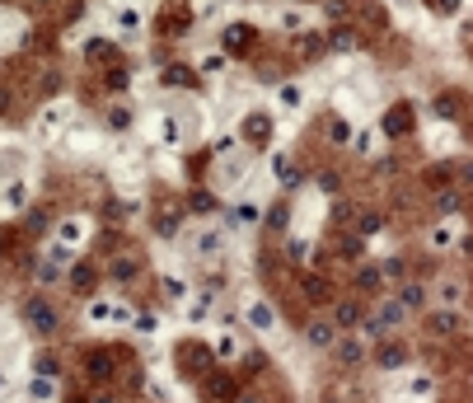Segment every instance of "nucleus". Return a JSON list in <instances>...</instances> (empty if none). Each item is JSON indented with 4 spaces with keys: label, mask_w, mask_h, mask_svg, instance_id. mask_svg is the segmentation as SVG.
Wrapping results in <instances>:
<instances>
[{
    "label": "nucleus",
    "mask_w": 473,
    "mask_h": 403,
    "mask_svg": "<svg viewBox=\"0 0 473 403\" xmlns=\"http://www.w3.org/2000/svg\"><path fill=\"white\" fill-rule=\"evenodd\" d=\"M454 230H450V225H436V230H431V249H436V253H446V249H454Z\"/></svg>",
    "instance_id": "31"
},
{
    "label": "nucleus",
    "mask_w": 473,
    "mask_h": 403,
    "mask_svg": "<svg viewBox=\"0 0 473 403\" xmlns=\"http://www.w3.org/2000/svg\"><path fill=\"white\" fill-rule=\"evenodd\" d=\"M305 343H310L314 352H328L333 343H338V323L328 319V314H323V319H314L310 328H305Z\"/></svg>",
    "instance_id": "6"
},
{
    "label": "nucleus",
    "mask_w": 473,
    "mask_h": 403,
    "mask_svg": "<svg viewBox=\"0 0 473 403\" xmlns=\"http://www.w3.org/2000/svg\"><path fill=\"white\" fill-rule=\"evenodd\" d=\"M323 10H328V19H333V24H347V19H351V14H347V10H351V0H328Z\"/></svg>",
    "instance_id": "39"
},
{
    "label": "nucleus",
    "mask_w": 473,
    "mask_h": 403,
    "mask_svg": "<svg viewBox=\"0 0 473 403\" xmlns=\"http://www.w3.org/2000/svg\"><path fill=\"white\" fill-rule=\"evenodd\" d=\"M52 281H61V268H56V258L38 268V286H52Z\"/></svg>",
    "instance_id": "43"
},
{
    "label": "nucleus",
    "mask_w": 473,
    "mask_h": 403,
    "mask_svg": "<svg viewBox=\"0 0 473 403\" xmlns=\"http://www.w3.org/2000/svg\"><path fill=\"white\" fill-rule=\"evenodd\" d=\"M164 291H169V296H187V286L178 281V277H169V281H164Z\"/></svg>",
    "instance_id": "54"
},
{
    "label": "nucleus",
    "mask_w": 473,
    "mask_h": 403,
    "mask_svg": "<svg viewBox=\"0 0 473 403\" xmlns=\"http://www.w3.org/2000/svg\"><path fill=\"white\" fill-rule=\"evenodd\" d=\"M431 389H436V380H431V376H417V380H413V394H417V399H426Z\"/></svg>",
    "instance_id": "51"
},
{
    "label": "nucleus",
    "mask_w": 473,
    "mask_h": 403,
    "mask_svg": "<svg viewBox=\"0 0 473 403\" xmlns=\"http://www.w3.org/2000/svg\"><path fill=\"white\" fill-rule=\"evenodd\" d=\"M413 132V108L408 104H394L384 113V136H408Z\"/></svg>",
    "instance_id": "10"
},
{
    "label": "nucleus",
    "mask_w": 473,
    "mask_h": 403,
    "mask_svg": "<svg viewBox=\"0 0 473 403\" xmlns=\"http://www.w3.org/2000/svg\"><path fill=\"white\" fill-rule=\"evenodd\" d=\"M108 127H113V132H127V127H132V108H108Z\"/></svg>",
    "instance_id": "34"
},
{
    "label": "nucleus",
    "mask_w": 473,
    "mask_h": 403,
    "mask_svg": "<svg viewBox=\"0 0 473 403\" xmlns=\"http://www.w3.org/2000/svg\"><path fill=\"white\" fill-rule=\"evenodd\" d=\"M263 225L267 230H281V225H286V207H272V211L263 216Z\"/></svg>",
    "instance_id": "46"
},
{
    "label": "nucleus",
    "mask_w": 473,
    "mask_h": 403,
    "mask_svg": "<svg viewBox=\"0 0 473 403\" xmlns=\"http://www.w3.org/2000/svg\"><path fill=\"white\" fill-rule=\"evenodd\" d=\"M159 328V314H136V333H155Z\"/></svg>",
    "instance_id": "50"
},
{
    "label": "nucleus",
    "mask_w": 473,
    "mask_h": 403,
    "mask_svg": "<svg viewBox=\"0 0 473 403\" xmlns=\"http://www.w3.org/2000/svg\"><path fill=\"white\" fill-rule=\"evenodd\" d=\"M211 352H216L220 361H235V356H239V338H235V333H220V338H216V347H211Z\"/></svg>",
    "instance_id": "30"
},
{
    "label": "nucleus",
    "mask_w": 473,
    "mask_h": 403,
    "mask_svg": "<svg viewBox=\"0 0 473 403\" xmlns=\"http://www.w3.org/2000/svg\"><path fill=\"white\" fill-rule=\"evenodd\" d=\"M66 281H71V291H76V296H89V291L99 286V272L89 268V263H76V268L66 272Z\"/></svg>",
    "instance_id": "12"
},
{
    "label": "nucleus",
    "mask_w": 473,
    "mask_h": 403,
    "mask_svg": "<svg viewBox=\"0 0 473 403\" xmlns=\"http://www.w3.org/2000/svg\"><path fill=\"white\" fill-rule=\"evenodd\" d=\"M459 183L473 188V160H459Z\"/></svg>",
    "instance_id": "52"
},
{
    "label": "nucleus",
    "mask_w": 473,
    "mask_h": 403,
    "mask_svg": "<svg viewBox=\"0 0 473 403\" xmlns=\"http://www.w3.org/2000/svg\"><path fill=\"white\" fill-rule=\"evenodd\" d=\"M272 169H277V179H281L286 188H295V183H300V174H295V164H290L286 155H277V164H272Z\"/></svg>",
    "instance_id": "35"
},
{
    "label": "nucleus",
    "mask_w": 473,
    "mask_h": 403,
    "mask_svg": "<svg viewBox=\"0 0 473 403\" xmlns=\"http://www.w3.org/2000/svg\"><path fill=\"white\" fill-rule=\"evenodd\" d=\"M413 356H408V343H384V347L375 352V366L380 371H403Z\"/></svg>",
    "instance_id": "8"
},
{
    "label": "nucleus",
    "mask_w": 473,
    "mask_h": 403,
    "mask_svg": "<svg viewBox=\"0 0 473 403\" xmlns=\"http://www.w3.org/2000/svg\"><path fill=\"white\" fill-rule=\"evenodd\" d=\"M28 394H33L38 403L56 399V380H52V376H38V371H33V380H28Z\"/></svg>",
    "instance_id": "23"
},
{
    "label": "nucleus",
    "mask_w": 473,
    "mask_h": 403,
    "mask_svg": "<svg viewBox=\"0 0 473 403\" xmlns=\"http://www.w3.org/2000/svg\"><path fill=\"white\" fill-rule=\"evenodd\" d=\"M235 403H263L258 394H235Z\"/></svg>",
    "instance_id": "55"
},
{
    "label": "nucleus",
    "mask_w": 473,
    "mask_h": 403,
    "mask_svg": "<svg viewBox=\"0 0 473 403\" xmlns=\"http://www.w3.org/2000/svg\"><path fill=\"white\" fill-rule=\"evenodd\" d=\"M459 207H464L459 188H441V192H436V211H441V216H454Z\"/></svg>",
    "instance_id": "25"
},
{
    "label": "nucleus",
    "mask_w": 473,
    "mask_h": 403,
    "mask_svg": "<svg viewBox=\"0 0 473 403\" xmlns=\"http://www.w3.org/2000/svg\"><path fill=\"white\" fill-rule=\"evenodd\" d=\"M436 113H441V117H454V113H459V99L441 94V99H436Z\"/></svg>",
    "instance_id": "48"
},
{
    "label": "nucleus",
    "mask_w": 473,
    "mask_h": 403,
    "mask_svg": "<svg viewBox=\"0 0 473 403\" xmlns=\"http://www.w3.org/2000/svg\"><path fill=\"white\" fill-rule=\"evenodd\" d=\"M5 394H10V380H5V376H0V399H5Z\"/></svg>",
    "instance_id": "56"
},
{
    "label": "nucleus",
    "mask_w": 473,
    "mask_h": 403,
    "mask_svg": "<svg viewBox=\"0 0 473 403\" xmlns=\"http://www.w3.org/2000/svg\"><path fill=\"white\" fill-rule=\"evenodd\" d=\"M127 211H132V207H122V202H117V207L108 202V207H104V216H108V220H122V216H127Z\"/></svg>",
    "instance_id": "53"
},
{
    "label": "nucleus",
    "mask_w": 473,
    "mask_h": 403,
    "mask_svg": "<svg viewBox=\"0 0 473 403\" xmlns=\"http://www.w3.org/2000/svg\"><path fill=\"white\" fill-rule=\"evenodd\" d=\"M380 281H384V277H380V268H356V286H361V291H380Z\"/></svg>",
    "instance_id": "32"
},
{
    "label": "nucleus",
    "mask_w": 473,
    "mask_h": 403,
    "mask_svg": "<svg viewBox=\"0 0 473 403\" xmlns=\"http://www.w3.org/2000/svg\"><path fill=\"white\" fill-rule=\"evenodd\" d=\"M441 300H446V310H459V305H464V281L446 277V281H441Z\"/></svg>",
    "instance_id": "24"
},
{
    "label": "nucleus",
    "mask_w": 473,
    "mask_h": 403,
    "mask_svg": "<svg viewBox=\"0 0 473 403\" xmlns=\"http://www.w3.org/2000/svg\"><path fill=\"white\" fill-rule=\"evenodd\" d=\"M380 225H384V216H380V211H366L361 220H356V235H361V240H366V235H380Z\"/></svg>",
    "instance_id": "33"
},
{
    "label": "nucleus",
    "mask_w": 473,
    "mask_h": 403,
    "mask_svg": "<svg viewBox=\"0 0 473 403\" xmlns=\"http://www.w3.org/2000/svg\"><path fill=\"white\" fill-rule=\"evenodd\" d=\"M328 319L338 323V333H347V328H356V323L366 319V305H361L356 296H347V300H338V305H333V314H328Z\"/></svg>",
    "instance_id": "4"
},
{
    "label": "nucleus",
    "mask_w": 473,
    "mask_h": 403,
    "mask_svg": "<svg viewBox=\"0 0 473 403\" xmlns=\"http://www.w3.org/2000/svg\"><path fill=\"white\" fill-rule=\"evenodd\" d=\"M117 28H122V33H136V28H141V10H132V5L117 10Z\"/></svg>",
    "instance_id": "37"
},
{
    "label": "nucleus",
    "mask_w": 473,
    "mask_h": 403,
    "mask_svg": "<svg viewBox=\"0 0 473 403\" xmlns=\"http://www.w3.org/2000/svg\"><path fill=\"white\" fill-rule=\"evenodd\" d=\"M403 319H408V310H403L398 300H384V305H380V323H384V328H398Z\"/></svg>",
    "instance_id": "26"
},
{
    "label": "nucleus",
    "mask_w": 473,
    "mask_h": 403,
    "mask_svg": "<svg viewBox=\"0 0 473 403\" xmlns=\"http://www.w3.org/2000/svg\"><path fill=\"white\" fill-rule=\"evenodd\" d=\"M24 323L33 328V333H38V338H52L61 319H56V310H52V305H47L43 296H33V300H24Z\"/></svg>",
    "instance_id": "1"
},
{
    "label": "nucleus",
    "mask_w": 473,
    "mask_h": 403,
    "mask_svg": "<svg viewBox=\"0 0 473 403\" xmlns=\"http://www.w3.org/2000/svg\"><path fill=\"white\" fill-rule=\"evenodd\" d=\"M351 220H356V207H351L347 197H338V202H333V225H351Z\"/></svg>",
    "instance_id": "36"
},
{
    "label": "nucleus",
    "mask_w": 473,
    "mask_h": 403,
    "mask_svg": "<svg viewBox=\"0 0 473 403\" xmlns=\"http://www.w3.org/2000/svg\"><path fill=\"white\" fill-rule=\"evenodd\" d=\"M398 305L403 310H426V286L422 281H403L398 286Z\"/></svg>",
    "instance_id": "18"
},
{
    "label": "nucleus",
    "mask_w": 473,
    "mask_h": 403,
    "mask_svg": "<svg viewBox=\"0 0 473 403\" xmlns=\"http://www.w3.org/2000/svg\"><path fill=\"white\" fill-rule=\"evenodd\" d=\"M366 338H361V333H356V338H351V333H347V338H342L338 333V343H333V356H338V366H347V371H351V366H361V361H366Z\"/></svg>",
    "instance_id": "3"
},
{
    "label": "nucleus",
    "mask_w": 473,
    "mask_h": 403,
    "mask_svg": "<svg viewBox=\"0 0 473 403\" xmlns=\"http://www.w3.org/2000/svg\"><path fill=\"white\" fill-rule=\"evenodd\" d=\"M380 277H384V281H403V258H384V263H380Z\"/></svg>",
    "instance_id": "42"
},
{
    "label": "nucleus",
    "mask_w": 473,
    "mask_h": 403,
    "mask_svg": "<svg viewBox=\"0 0 473 403\" xmlns=\"http://www.w3.org/2000/svg\"><path fill=\"white\" fill-rule=\"evenodd\" d=\"M192 253H197V258H216V253H225V235H220V230H202L197 244H192Z\"/></svg>",
    "instance_id": "14"
},
{
    "label": "nucleus",
    "mask_w": 473,
    "mask_h": 403,
    "mask_svg": "<svg viewBox=\"0 0 473 403\" xmlns=\"http://www.w3.org/2000/svg\"><path fill=\"white\" fill-rule=\"evenodd\" d=\"M323 136H328L333 146H347L356 132H351V122H347V117H328V122H323Z\"/></svg>",
    "instance_id": "21"
},
{
    "label": "nucleus",
    "mask_w": 473,
    "mask_h": 403,
    "mask_svg": "<svg viewBox=\"0 0 473 403\" xmlns=\"http://www.w3.org/2000/svg\"><path fill=\"white\" fill-rule=\"evenodd\" d=\"M244 136H249V141H272V117H267V113H249V117H244Z\"/></svg>",
    "instance_id": "16"
},
{
    "label": "nucleus",
    "mask_w": 473,
    "mask_h": 403,
    "mask_svg": "<svg viewBox=\"0 0 473 403\" xmlns=\"http://www.w3.org/2000/svg\"><path fill=\"white\" fill-rule=\"evenodd\" d=\"M253 38H258V33H253L249 24H230V28H225V52H249Z\"/></svg>",
    "instance_id": "13"
},
{
    "label": "nucleus",
    "mask_w": 473,
    "mask_h": 403,
    "mask_svg": "<svg viewBox=\"0 0 473 403\" xmlns=\"http://www.w3.org/2000/svg\"><path fill=\"white\" fill-rule=\"evenodd\" d=\"M361 235H342V244H338V258L342 263H356V258H361Z\"/></svg>",
    "instance_id": "27"
},
{
    "label": "nucleus",
    "mask_w": 473,
    "mask_h": 403,
    "mask_svg": "<svg viewBox=\"0 0 473 403\" xmlns=\"http://www.w3.org/2000/svg\"><path fill=\"white\" fill-rule=\"evenodd\" d=\"M108 277H113L117 286H132L136 277H141V253H132V249L113 253V258H108Z\"/></svg>",
    "instance_id": "2"
},
{
    "label": "nucleus",
    "mask_w": 473,
    "mask_h": 403,
    "mask_svg": "<svg viewBox=\"0 0 473 403\" xmlns=\"http://www.w3.org/2000/svg\"><path fill=\"white\" fill-rule=\"evenodd\" d=\"M356 47H361V38H356L347 24H333V33H328V52H356Z\"/></svg>",
    "instance_id": "17"
},
{
    "label": "nucleus",
    "mask_w": 473,
    "mask_h": 403,
    "mask_svg": "<svg viewBox=\"0 0 473 403\" xmlns=\"http://www.w3.org/2000/svg\"><path fill=\"white\" fill-rule=\"evenodd\" d=\"M94 403H117V399H113V394H99V399H94Z\"/></svg>",
    "instance_id": "57"
},
{
    "label": "nucleus",
    "mask_w": 473,
    "mask_h": 403,
    "mask_svg": "<svg viewBox=\"0 0 473 403\" xmlns=\"http://www.w3.org/2000/svg\"><path fill=\"white\" fill-rule=\"evenodd\" d=\"M89 323H113V305L108 300H89Z\"/></svg>",
    "instance_id": "38"
},
{
    "label": "nucleus",
    "mask_w": 473,
    "mask_h": 403,
    "mask_svg": "<svg viewBox=\"0 0 473 403\" xmlns=\"http://www.w3.org/2000/svg\"><path fill=\"white\" fill-rule=\"evenodd\" d=\"M356 328H361V338H366V343H380V338H384V333H389V328H384V323H380V314H366V319L356 323Z\"/></svg>",
    "instance_id": "29"
},
{
    "label": "nucleus",
    "mask_w": 473,
    "mask_h": 403,
    "mask_svg": "<svg viewBox=\"0 0 473 403\" xmlns=\"http://www.w3.org/2000/svg\"><path fill=\"white\" fill-rule=\"evenodd\" d=\"M56 240H61V249L84 244V220H61V225H56Z\"/></svg>",
    "instance_id": "20"
},
{
    "label": "nucleus",
    "mask_w": 473,
    "mask_h": 403,
    "mask_svg": "<svg viewBox=\"0 0 473 403\" xmlns=\"http://www.w3.org/2000/svg\"><path fill=\"white\" fill-rule=\"evenodd\" d=\"M211 296H216V291H207V296H197V300H192V310H187V319H192V323H202V319H207Z\"/></svg>",
    "instance_id": "41"
},
{
    "label": "nucleus",
    "mask_w": 473,
    "mask_h": 403,
    "mask_svg": "<svg viewBox=\"0 0 473 403\" xmlns=\"http://www.w3.org/2000/svg\"><path fill=\"white\" fill-rule=\"evenodd\" d=\"M84 371H89V380H113L117 356H113L108 347H89V352H84Z\"/></svg>",
    "instance_id": "5"
},
{
    "label": "nucleus",
    "mask_w": 473,
    "mask_h": 403,
    "mask_svg": "<svg viewBox=\"0 0 473 403\" xmlns=\"http://www.w3.org/2000/svg\"><path fill=\"white\" fill-rule=\"evenodd\" d=\"M286 258L290 263H310V258H314V244L310 240H286Z\"/></svg>",
    "instance_id": "28"
},
{
    "label": "nucleus",
    "mask_w": 473,
    "mask_h": 403,
    "mask_svg": "<svg viewBox=\"0 0 473 403\" xmlns=\"http://www.w3.org/2000/svg\"><path fill=\"white\" fill-rule=\"evenodd\" d=\"M164 80H169V84H192V71H183V66H169V71H164Z\"/></svg>",
    "instance_id": "47"
},
{
    "label": "nucleus",
    "mask_w": 473,
    "mask_h": 403,
    "mask_svg": "<svg viewBox=\"0 0 473 403\" xmlns=\"http://www.w3.org/2000/svg\"><path fill=\"white\" fill-rule=\"evenodd\" d=\"M459 310H431V314H426V333H431V338H450V333H459Z\"/></svg>",
    "instance_id": "7"
},
{
    "label": "nucleus",
    "mask_w": 473,
    "mask_h": 403,
    "mask_svg": "<svg viewBox=\"0 0 473 403\" xmlns=\"http://www.w3.org/2000/svg\"><path fill=\"white\" fill-rule=\"evenodd\" d=\"M187 207H192V211H202V216H207V211H216V197H211V192H202V188H197V192H192V197H187Z\"/></svg>",
    "instance_id": "40"
},
{
    "label": "nucleus",
    "mask_w": 473,
    "mask_h": 403,
    "mask_svg": "<svg viewBox=\"0 0 473 403\" xmlns=\"http://www.w3.org/2000/svg\"><path fill=\"white\" fill-rule=\"evenodd\" d=\"M300 291H305L310 305H323V300H328V281H323L319 272H300Z\"/></svg>",
    "instance_id": "15"
},
{
    "label": "nucleus",
    "mask_w": 473,
    "mask_h": 403,
    "mask_svg": "<svg viewBox=\"0 0 473 403\" xmlns=\"http://www.w3.org/2000/svg\"><path fill=\"white\" fill-rule=\"evenodd\" d=\"M235 394H239V384L230 376H220V371H216V376H207V399L211 403H235Z\"/></svg>",
    "instance_id": "11"
},
{
    "label": "nucleus",
    "mask_w": 473,
    "mask_h": 403,
    "mask_svg": "<svg viewBox=\"0 0 473 403\" xmlns=\"http://www.w3.org/2000/svg\"><path fill=\"white\" fill-rule=\"evenodd\" d=\"M164 141H169V146H178V141H183V132H178V122H174V117H164Z\"/></svg>",
    "instance_id": "49"
},
{
    "label": "nucleus",
    "mask_w": 473,
    "mask_h": 403,
    "mask_svg": "<svg viewBox=\"0 0 473 403\" xmlns=\"http://www.w3.org/2000/svg\"><path fill=\"white\" fill-rule=\"evenodd\" d=\"M0 207H10V211H24V207H28V183H10V188L0 192Z\"/></svg>",
    "instance_id": "22"
},
{
    "label": "nucleus",
    "mask_w": 473,
    "mask_h": 403,
    "mask_svg": "<svg viewBox=\"0 0 473 403\" xmlns=\"http://www.w3.org/2000/svg\"><path fill=\"white\" fill-rule=\"evenodd\" d=\"M66 117H71V104H66V99H61V104H52V108H43V117H38V127H43V132H56V127H61V122H66Z\"/></svg>",
    "instance_id": "19"
},
{
    "label": "nucleus",
    "mask_w": 473,
    "mask_h": 403,
    "mask_svg": "<svg viewBox=\"0 0 473 403\" xmlns=\"http://www.w3.org/2000/svg\"><path fill=\"white\" fill-rule=\"evenodd\" d=\"M244 319L253 323L258 333H272V328H277V310H272L267 300H249V310H244Z\"/></svg>",
    "instance_id": "9"
},
{
    "label": "nucleus",
    "mask_w": 473,
    "mask_h": 403,
    "mask_svg": "<svg viewBox=\"0 0 473 403\" xmlns=\"http://www.w3.org/2000/svg\"><path fill=\"white\" fill-rule=\"evenodd\" d=\"M300 99H305V94H300V84H281V108H300Z\"/></svg>",
    "instance_id": "44"
},
{
    "label": "nucleus",
    "mask_w": 473,
    "mask_h": 403,
    "mask_svg": "<svg viewBox=\"0 0 473 403\" xmlns=\"http://www.w3.org/2000/svg\"><path fill=\"white\" fill-rule=\"evenodd\" d=\"M300 52L310 56V61H319V56H323V43H319V38H310V33H305V38H300Z\"/></svg>",
    "instance_id": "45"
}]
</instances>
